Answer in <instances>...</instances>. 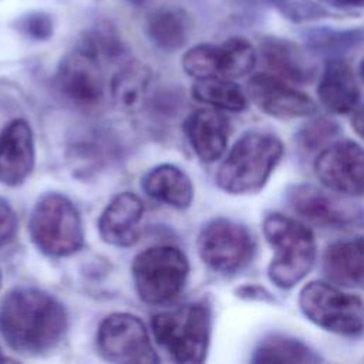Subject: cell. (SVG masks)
<instances>
[{"instance_id":"11","label":"cell","mask_w":364,"mask_h":364,"mask_svg":"<svg viewBox=\"0 0 364 364\" xmlns=\"http://www.w3.org/2000/svg\"><path fill=\"white\" fill-rule=\"evenodd\" d=\"M291 209L304 220L327 229H350L363 225L364 212L360 206L327 188L311 183L293 185L287 191Z\"/></svg>"},{"instance_id":"4","label":"cell","mask_w":364,"mask_h":364,"mask_svg":"<svg viewBox=\"0 0 364 364\" xmlns=\"http://www.w3.org/2000/svg\"><path fill=\"white\" fill-rule=\"evenodd\" d=\"M156 343L181 364H198L206 357L210 340V311L192 303L156 313L152 320Z\"/></svg>"},{"instance_id":"5","label":"cell","mask_w":364,"mask_h":364,"mask_svg":"<svg viewBox=\"0 0 364 364\" xmlns=\"http://www.w3.org/2000/svg\"><path fill=\"white\" fill-rule=\"evenodd\" d=\"M299 307L317 327L338 336L364 333V301L343 287L324 280H311L299 291Z\"/></svg>"},{"instance_id":"25","label":"cell","mask_w":364,"mask_h":364,"mask_svg":"<svg viewBox=\"0 0 364 364\" xmlns=\"http://www.w3.org/2000/svg\"><path fill=\"white\" fill-rule=\"evenodd\" d=\"M192 95L199 102L220 111L239 112L243 111L247 104L242 88L233 80L225 78L196 80L192 87Z\"/></svg>"},{"instance_id":"23","label":"cell","mask_w":364,"mask_h":364,"mask_svg":"<svg viewBox=\"0 0 364 364\" xmlns=\"http://www.w3.org/2000/svg\"><path fill=\"white\" fill-rule=\"evenodd\" d=\"M188 16L181 9L162 7L151 14L146 31L152 43L165 51L179 50L188 40Z\"/></svg>"},{"instance_id":"17","label":"cell","mask_w":364,"mask_h":364,"mask_svg":"<svg viewBox=\"0 0 364 364\" xmlns=\"http://www.w3.org/2000/svg\"><path fill=\"white\" fill-rule=\"evenodd\" d=\"M142 215L144 205L136 195L131 192L117 195L100 216L101 237L114 246H131L139 236Z\"/></svg>"},{"instance_id":"12","label":"cell","mask_w":364,"mask_h":364,"mask_svg":"<svg viewBox=\"0 0 364 364\" xmlns=\"http://www.w3.org/2000/svg\"><path fill=\"white\" fill-rule=\"evenodd\" d=\"M321 186L346 195L364 193V148L351 139H338L320 149L313 162Z\"/></svg>"},{"instance_id":"9","label":"cell","mask_w":364,"mask_h":364,"mask_svg":"<svg viewBox=\"0 0 364 364\" xmlns=\"http://www.w3.org/2000/svg\"><path fill=\"white\" fill-rule=\"evenodd\" d=\"M256 50L242 37H232L220 44H198L182 57L186 74L196 80H236L249 74L256 65Z\"/></svg>"},{"instance_id":"24","label":"cell","mask_w":364,"mask_h":364,"mask_svg":"<svg viewBox=\"0 0 364 364\" xmlns=\"http://www.w3.org/2000/svg\"><path fill=\"white\" fill-rule=\"evenodd\" d=\"M252 361L259 364H274V363L310 364V363H318L321 361V358L316 354V351H313L303 341L293 337H287V336L273 334L259 343V346L253 353Z\"/></svg>"},{"instance_id":"31","label":"cell","mask_w":364,"mask_h":364,"mask_svg":"<svg viewBox=\"0 0 364 364\" xmlns=\"http://www.w3.org/2000/svg\"><path fill=\"white\" fill-rule=\"evenodd\" d=\"M333 7H340V9H350V7H358L364 4V0H321Z\"/></svg>"},{"instance_id":"34","label":"cell","mask_w":364,"mask_h":364,"mask_svg":"<svg viewBox=\"0 0 364 364\" xmlns=\"http://www.w3.org/2000/svg\"><path fill=\"white\" fill-rule=\"evenodd\" d=\"M0 283H1V274H0Z\"/></svg>"},{"instance_id":"6","label":"cell","mask_w":364,"mask_h":364,"mask_svg":"<svg viewBox=\"0 0 364 364\" xmlns=\"http://www.w3.org/2000/svg\"><path fill=\"white\" fill-rule=\"evenodd\" d=\"M28 232L43 253L55 257L75 253L84 242L77 208L58 193H47L38 199L30 215Z\"/></svg>"},{"instance_id":"16","label":"cell","mask_w":364,"mask_h":364,"mask_svg":"<svg viewBox=\"0 0 364 364\" xmlns=\"http://www.w3.org/2000/svg\"><path fill=\"white\" fill-rule=\"evenodd\" d=\"M188 141L203 162H213L226 149L230 124L228 117L216 108L193 111L183 124Z\"/></svg>"},{"instance_id":"28","label":"cell","mask_w":364,"mask_h":364,"mask_svg":"<svg viewBox=\"0 0 364 364\" xmlns=\"http://www.w3.org/2000/svg\"><path fill=\"white\" fill-rule=\"evenodd\" d=\"M239 294L240 297H245V299H249V300H257V301H267V303H273L274 301V297L272 296V293L259 286V284H247V286H243L240 290H239Z\"/></svg>"},{"instance_id":"20","label":"cell","mask_w":364,"mask_h":364,"mask_svg":"<svg viewBox=\"0 0 364 364\" xmlns=\"http://www.w3.org/2000/svg\"><path fill=\"white\" fill-rule=\"evenodd\" d=\"M142 189L154 199L169 206L188 208L193 198L189 176L173 165H159L142 178Z\"/></svg>"},{"instance_id":"27","label":"cell","mask_w":364,"mask_h":364,"mask_svg":"<svg viewBox=\"0 0 364 364\" xmlns=\"http://www.w3.org/2000/svg\"><path fill=\"white\" fill-rule=\"evenodd\" d=\"M17 232V215L7 200L0 198V246L7 243Z\"/></svg>"},{"instance_id":"18","label":"cell","mask_w":364,"mask_h":364,"mask_svg":"<svg viewBox=\"0 0 364 364\" xmlns=\"http://www.w3.org/2000/svg\"><path fill=\"white\" fill-rule=\"evenodd\" d=\"M323 272L343 289L364 290V237L337 240L323 253Z\"/></svg>"},{"instance_id":"14","label":"cell","mask_w":364,"mask_h":364,"mask_svg":"<svg viewBox=\"0 0 364 364\" xmlns=\"http://www.w3.org/2000/svg\"><path fill=\"white\" fill-rule=\"evenodd\" d=\"M247 95L260 111L283 121L311 117L317 111L316 102L307 94L276 74L253 75L247 81Z\"/></svg>"},{"instance_id":"13","label":"cell","mask_w":364,"mask_h":364,"mask_svg":"<svg viewBox=\"0 0 364 364\" xmlns=\"http://www.w3.org/2000/svg\"><path fill=\"white\" fill-rule=\"evenodd\" d=\"M97 346L109 361H158L145 326L138 317L128 313H114L102 320L97 333Z\"/></svg>"},{"instance_id":"21","label":"cell","mask_w":364,"mask_h":364,"mask_svg":"<svg viewBox=\"0 0 364 364\" xmlns=\"http://www.w3.org/2000/svg\"><path fill=\"white\" fill-rule=\"evenodd\" d=\"M262 53L269 68L289 82L306 84L314 77V65L311 61L290 41L269 38L263 43Z\"/></svg>"},{"instance_id":"10","label":"cell","mask_w":364,"mask_h":364,"mask_svg":"<svg viewBox=\"0 0 364 364\" xmlns=\"http://www.w3.org/2000/svg\"><path fill=\"white\" fill-rule=\"evenodd\" d=\"M198 252L210 269L235 273L252 260L255 240L246 226L226 218H216L200 230Z\"/></svg>"},{"instance_id":"3","label":"cell","mask_w":364,"mask_h":364,"mask_svg":"<svg viewBox=\"0 0 364 364\" xmlns=\"http://www.w3.org/2000/svg\"><path fill=\"white\" fill-rule=\"evenodd\" d=\"M263 235L274 255L267 266L269 280L282 290L299 284L313 269L317 246L313 232L301 222L282 213L263 219Z\"/></svg>"},{"instance_id":"32","label":"cell","mask_w":364,"mask_h":364,"mask_svg":"<svg viewBox=\"0 0 364 364\" xmlns=\"http://www.w3.org/2000/svg\"><path fill=\"white\" fill-rule=\"evenodd\" d=\"M358 74H360V78L364 81V58L361 60L360 63V67H358Z\"/></svg>"},{"instance_id":"1","label":"cell","mask_w":364,"mask_h":364,"mask_svg":"<svg viewBox=\"0 0 364 364\" xmlns=\"http://www.w3.org/2000/svg\"><path fill=\"white\" fill-rule=\"evenodd\" d=\"M65 327L63 306L43 290L17 287L0 303V333L16 351L44 353L61 340Z\"/></svg>"},{"instance_id":"8","label":"cell","mask_w":364,"mask_h":364,"mask_svg":"<svg viewBox=\"0 0 364 364\" xmlns=\"http://www.w3.org/2000/svg\"><path fill=\"white\" fill-rule=\"evenodd\" d=\"M102 47L95 33H88L58 65L57 85L77 105L92 107L104 95L102 61L109 55Z\"/></svg>"},{"instance_id":"29","label":"cell","mask_w":364,"mask_h":364,"mask_svg":"<svg viewBox=\"0 0 364 364\" xmlns=\"http://www.w3.org/2000/svg\"><path fill=\"white\" fill-rule=\"evenodd\" d=\"M27 27H28V33L36 36V37H43V33H46L47 36L50 34V28L51 24L48 21L47 17H41L40 14L37 17H30L27 21Z\"/></svg>"},{"instance_id":"15","label":"cell","mask_w":364,"mask_h":364,"mask_svg":"<svg viewBox=\"0 0 364 364\" xmlns=\"http://www.w3.org/2000/svg\"><path fill=\"white\" fill-rule=\"evenodd\" d=\"M34 166V141L24 119H13L0 131V182L16 186Z\"/></svg>"},{"instance_id":"19","label":"cell","mask_w":364,"mask_h":364,"mask_svg":"<svg viewBox=\"0 0 364 364\" xmlns=\"http://www.w3.org/2000/svg\"><path fill=\"white\" fill-rule=\"evenodd\" d=\"M317 95L331 114H350L360 101V88L353 68L343 60L327 61L320 75Z\"/></svg>"},{"instance_id":"2","label":"cell","mask_w":364,"mask_h":364,"mask_svg":"<svg viewBox=\"0 0 364 364\" xmlns=\"http://www.w3.org/2000/svg\"><path fill=\"white\" fill-rule=\"evenodd\" d=\"M284 154L282 141L262 131L243 134L230 148L216 172L218 186L232 195L259 192Z\"/></svg>"},{"instance_id":"22","label":"cell","mask_w":364,"mask_h":364,"mask_svg":"<svg viewBox=\"0 0 364 364\" xmlns=\"http://www.w3.org/2000/svg\"><path fill=\"white\" fill-rule=\"evenodd\" d=\"M151 77V70L145 64L138 61L127 63L111 80L114 104L124 111L136 109L144 101Z\"/></svg>"},{"instance_id":"26","label":"cell","mask_w":364,"mask_h":364,"mask_svg":"<svg viewBox=\"0 0 364 364\" xmlns=\"http://www.w3.org/2000/svg\"><path fill=\"white\" fill-rule=\"evenodd\" d=\"M337 134V124L327 118H316L301 127L297 134V144L304 151H318L327 146Z\"/></svg>"},{"instance_id":"30","label":"cell","mask_w":364,"mask_h":364,"mask_svg":"<svg viewBox=\"0 0 364 364\" xmlns=\"http://www.w3.org/2000/svg\"><path fill=\"white\" fill-rule=\"evenodd\" d=\"M351 128L353 131L361 138L364 139V104L357 105L353 111H351Z\"/></svg>"},{"instance_id":"33","label":"cell","mask_w":364,"mask_h":364,"mask_svg":"<svg viewBox=\"0 0 364 364\" xmlns=\"http://www.w3.org/2000/svg\"><path fill=\"white\" fill-rule=\"evenodd\" d=\"M4 361V357L1 355V351H0V363H3Z\"/></svg>"},{"instance_id":"7","label":"cell","mask_w":364,"mask_h":364,"mask_svg":"<svg viewBox=\"0 0 364 364\" xmlns=\"http://www.w3.org/2000/svg\"><path fill=\"white\" fill-rule=\"evenodd\" d=\"M189 263L182 250L173 246H154L141 252L132 263L135 289L145 303L164 304L183 289Z\"/></svg>"}]
</instances>
